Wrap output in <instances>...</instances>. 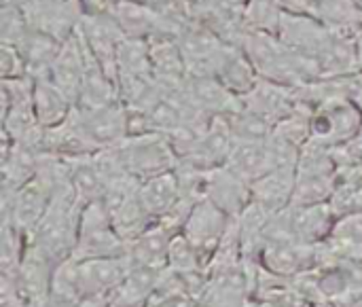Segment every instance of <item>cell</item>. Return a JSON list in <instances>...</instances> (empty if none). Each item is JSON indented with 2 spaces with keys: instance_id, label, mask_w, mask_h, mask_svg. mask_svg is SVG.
<instances>
[{
  "instance_id": "6da1fadb",
  "label": "cell",
  "mask_w": 362,
  "mask_h": 307,
  "mask_svg": "<svg viewBox=\"0 0 362 307\" xmlns=\"http://www.w3.org/2000/svg\"><path fill=\"white\" fill-rule=\"evenodd\" d=\"M117 153L123 168L138 180H146L155 174L176 170L180 163V157L170 136L159 132L127 136L117 146Z\"/></svg>"
},
{
  "instance_id": "7a4b0ae2",
  "label": "cell",
  "mask_w": 362,
  "mask_h": 307,
  "mask_svg": "<svg viewBox=\"0 0 362 307\" xmlns=\"http://www.w3.org/2000/svg\"><path fill=\"white\" fill-rule=\"evenodd\" d=\"M127 242L117 233L110 212L102 199L83 206L78 238L72 257L76 259H100V257H125Z\"/></svg>"
},
{
  "instance_id": "3957f363",
  "label": "cell",
  "mask_w": 362,
  "mask_h": 307,
  "mask_svg": "<svg viewBox=\"0 0 362 307\" xmlns=\"http://www.w3.org/2000/svg\"><path fill=\"white\" fill-rule=\"evenodd\" d=\"M231 221H233V216H229L223 208H218L214 202H210L206 197L197 199L195 206L191 208L187 223L182 227V236L202 255L206 270H208L210 259L218 250L223 238L227 236Z\"/></svg>"
},
{
  "instance_id": "277c9868",
  "label": "cell",
  "mask_w": 362,
  "mask_h": 307,
  "mask_svg": "<svg viewBox=\"0 0 362 307\" xmlns=\"http://www.w3.org/2000/svg\"><path fill=\"white\" fill-rule=\"evenodd\" d=\"M21 8L32 28L49 32L59 40H68L85 15L81 0H25Z\"/></svg>"
},
{
  "instance_id": "5b68a950",
  "label": "cell",
  "mask_w": 362,
  "mask_h": 307,
  "mask_svg": "<svg viewBox=\"0 0 362 307\" xmlns=\"http://www.w3.org/2000/svg\"><path fill=\"white\" fill-rule=\"evenodd\" d=\"M76 30L87 42L93 57L100 62V66L117 81V55L125 40V34L115 21V17L110 13L104 15L85 13Z\"/></svg>"
},
{
  "instance_id": "8992f818",
  "label": "cell",
  "mask_w": 362,
  "mask_h": 307,
  "mask_svg": "<svg viewBox=\"0 0 362 307\" xmlns=\"http://www.w3.org/2000/svg\"><path fill=\"white\" fill-rule=\"evenodd\" d=\"M202 197L214 202L229 216H238L252 202V191L227 166H216L202 172Z\"/></svg>"
},
{
  "instance_id": "52a82bcc",
  "label": "cell",
  "mask_w": 362,
  "mask_h": 307,
  "mask_svg": "<svg viewBox=\"0 0 362 307\" xmlns=\"http://www.w3.org/2000/svg\"><path fill=\"white\" fill-rule=\"evenodd\" d=\"M138 197H140L142 206L146 208V212L155 221L170 214L185 199L182 180H180L178 170L161 172V174H155V176L142 180Z\"/></svg>"
},
{
  "instance_id": "ba28073f",
  "label": "cell",
  "mask_w": 362,
  "mask_h": 307,
  "mask_svg": "<svg viewBox=\"0 0 362 307\" xmlns=\"http://www.w3.org/2000/svg\"><path fill=\"white\" fill-rule=\"evenodd\" d=\"M119 28L123 30L125 38H136V40H153L157 36H174L170 34L159 17L153 13L148 2H138V0H119L115 8L110 11ZM178 38V36H176Z\"/></svg>"
},
{
  "instance_id": "9c48e42d",
  "label": "cell",
  "mask_w": 362,
  "mask_h": 307,
  "mask_svg": "<svg viewBox=\"0 0 362 307\" xmlns=\"http://www.w3.org/2000/svg\"><path fill=\"white\" fill-rule=\"evenodd\" d=\"M225 166L248 185H252L267 172L276 170L267 140H235Z\"/></svg>"
},
{
  "instance_id": "30bf717a",
  "label": "cell",
  "mask_w": 362,
  "mask_h": 307,
  "mask_svg": "<svg viewBox=\"0 0 362 307\" xmlns=\"http://www.w3.org/2000/svg\"><path fill=\"white\" fill-rule=\"evenodd\" d=\"M295 187H297V168L295 166L276 168L250 185L252 202L261 204L263 208L276 214L291 206Z\"/></svg>"
},
{
  "instance_id": "8fae6325",
  "label": "cell",
  "mask_w": 362,
  "mask_h": 307,
  "mask_svg": "<svg viewBox=\"0 0 362 307\" xmlns=\"http://www.w3.org/2000/svg\"><path fill=\"white\" fill-rule=\"evenodd\" d=\"M74 102L49 79V74L34 79V112L45 129L66 123L74 110Z\"/></svg>"
},
{
  "instance_id": "7c38bea8",
  "label": "cell",
  "mask_w": 362,
  "mask_h": 307,
  "mask_svg": "<svg viewBox=\"0 0 362 307\" xmlns=\"http://www.w3.org/2000/svg\"><path fill=\"white\" fill-rule=\"evenodd\" d=\"M305 13L333 32L356 34L362 28V8L356 0H308Z\"/></svg>"
},
{
  "instance_id": "4fadbf2b",
  "label": "cell",
  "mask_w": 362,
  "mask_h": 307,
  "mask_svg": "<svg viewBox=\"0 0 362 307\" xmlns=\"http://www.w3.org/2000/svg\"><path fill=\"white\" fill-rule=\"evenodd\" d=\"M64 42L66 40H59L49 32L32 28L25 34V38L19 45H15V47H19V51H21V55L25 59L28 76L36 79V76L49 74V68L53 66L55 57L59 55Z\"/></svg>"
},
{
  "instance_id": "5bb4252c",
  "label": "cell",
  "mask_w": 362,
  "mask_h": 307,
  "mask_svg": "<svg viewBox=\"0 0 362 307\" xmlns=\"http://www.w3.org/2000/svg\"><path fill=\"white\" fill-rule=\"evenodd\" d=\"M176 233L155 221L144 233H140L136 240L129 242L127 255L134 263H144V265H157L165 267L168 265V250L170 242Z\"/></svg>"
},
{
  "instance_id": "9a60e30c",
  "label": "cell",
  "mask_w": 362,
  "mask_h": 307,
  "mask_svg": "<svg viewBox=\"0 0 362 307\" xmlns=\"http://www.w3.org/2000/svg\"><path fill=\"white\" fill-rule=\"evenodd\" d=\"M216 79L238 98H246L263 79L259 74V70L255 68V64L248 59V55L240 49L233 47L227 55V59L223 62Z\"/></svg>"
},
{
  "instance_id": "2e32d148",
  "label": "cell",
  "mask_w": 362,
  "mask_h": 307,
  "mask_svg": "<svg viewBox=\"0 0 362 307\" xmlns=\"http://www.w3.org/2000/svg\"><path fill=\"white\" fill-rule=\"evenodd\" d=\"M337 257L362 259V212H350L335 221L327 240Z\"/></svg>"
},
{
  "instance_id": "e0dca14e",
  "label": "cell",
  "mask_w": 362,
  "mask_h": 307,
  "mask_svg": "<svg viewBox=\"0 0 362 307\" xmlns=\"http://www.w3.org/2000/svg\"><path fill=\"white\" fill-rule=\"evenodd\" d=\"M284 17V8L276 0H248L242 8L246 30L278 34Z\"/></svg>"
},
{
  "instance_id": "ac0fdd59",
  "label": "cell",
  "mask_w": 362,
  "mask_h": 307,
  "mask_svg": "<svg viewBox=\"0 0 362 307\" xmlns=\"http://www.w3.org/2000/svg\"><path fill=\"white\" fill-rule=\"evenodd\" d=\"M30 30L32 25L21 6L2 4V42L19 45Z\"/></svg>"
},
{
  "instance_id": "d6986e66",
  "label": "cell",
  "mask_w": 362,
  "mask_h": 307,
  "mask_svg": "<svg viewBox=\"0 0 362 307\" xmlns=\"http://www.w3.org/2000/svg\"><path fill=\"white\" fill-rule=\"evenodd\" d=\"M0 72H2V81L28 76V66H25V59H23L19 47L2 42V47H0Z\"/></svg>"
},
{
  "instance_id": "ffe728a7",
  "label": "cell",
  "mask_w": 362,
  "mask_h": 307,
  "mask_svg": "<svg viewBox=\"0 0 362 307\" xmlns=\"http://www.w3.org/2000/svg\"><path fill=\"white\" fill-rule=\"evenodd\" d=\"M119 0H81L85 13H91V15H104V13H110L115 8Z\"/></svg>"
},
{
  "instance_id": "44dd1931",
  "label": "cell",
  "mask_w": 362,
  "mask_h": 307,
  "mask_svg": "<svg viewBox=\"0 0 362 307\" xmlns=\"http://www.w3.org/2000/svg\"><path fill=\"white\" fill-rule=\"evenodd\" d=\"M110 299H83V301H76V303H70V306H62V303H55V307H108Z\"/></svg>"
},
{
  "instance_id": "7402d4cb",
  "label": "cell",
  "mask_w": 362,
  "mask_h": 307,
  "mask_svg": "<svg viewBox=\"0 0 362 307\" xmlns=\"http://www.w3.org/2000/svg\"><path fill=\"white\" fill-rule=\"evenodd\" d=\"M354 49H356V64H358V72L362 74V28L354 34Z\"/></svg>"
},
{
  "instance_id": "603a6c76",
  "label": "cell",
  "mask_w": 362,
  "mask_h": 307,
  "mask_svg": "<svg viewBox=\"0 0 362 307\" xmlns=\"http://www.w3.org/2000/svg\"><path fill=\"white\" fill-rule=\"evenodd\" d=\"M108 307H146V306H136V303H125V301H117V299H110Z\"/></svg>"
},
{
  "instance_id": "cb8c5ba5",
  "label": "cell",
  "mask_w": 362,
  "mask_h": 307,
  "mask_svg": "<svg viewBox=\"0 0 362 307\" xmlns=\"http://www.w3.org/2000/svg\"><path fill=\"white\" fill-rule=\"evenodd\" d=\"M352 307H362V293L358 295V297H356V301L352 303Z\"/></svg>"
},
{
  "instance_id": "d4e9b609",
  "label": "cell",
  "mask_w": 362,
  "mask_h": 307,
  "mask_svg": "<svg viewBox=\"0 0 362 307\" xmlns=\"http://www.w3.org/2000/svg\"><path fill=\"white\" fill-rule=\"evenodd\" d=\"M356 2H358V6H361V8H362V0H356Z\"/></svg>"
},
{
  "instance_id": "484cf974",
  "label": "cell",
  "mask_w": 362,
  "mask_h": 307,
  "mask_svg": "<svg viewBox=\"0 0 362 307\" xmlns=\"http://www.w3.org/2000/svg\"><path fill=\"white\" fill-rule=\"evenodd\" d=\"M138 2H146V0H138Z\"/></svg>"
}]
</instances>
